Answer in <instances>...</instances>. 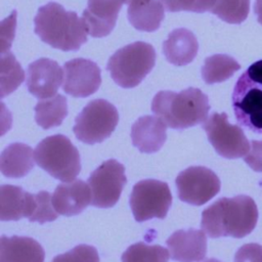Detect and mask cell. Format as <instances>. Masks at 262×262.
I'll return each mask as SVG.
<instances>
[{
    "label": "cell",
    "mask_w": 262,
    "mask_h": 262,
    "mask_svg": "<svg viewBox=\"0 0 262 262\" xmlns=\"http://www.w3.org/2000/svg\"><path fill=\"white\" fill-rule=\"evenodd\" d=\"M127 182L125 167L117 160L110 159L95 169L88 178L92 193V206L97 208L114 207Z\"/></svg>",
    "instance_id": "cell-10"
},
{
    "label": "cell",
    "mask_w": 262,
    "mask_h": 262,
    "mask_svg": "<svg viewBox=\"0 0 262 262\" xmlns=\"http://www.w3.org/2000/svg\"><path fill=\"white\" fill-rule=\"evenodd\" d=\"M244 161L251 169L262 173V140H252L250 151L244 157Z\"/></svg>",
    "instance_id": "cell-33"
},
{
    "label": "cell",
    "mask_w": 262,
    "mask_h": 262,
    "mask_svg": "<svg viewBox=\"0 0 262 262\" xmlns=\"http://www.w3.org/2000/svg\"><path fill=\"white\" fill-rule=\"evenodd\" d=\"M64 73L59 64L49 58H39L31 62L27 70V88L38 99H46L56 95Z\"/></svg>",
    "instance_id": "cell-13"
},
{
    "label": "cell",
    "mask_w": 262,
    "mask_h": 262,
    "mask_svg": "<svg viewBox=\"0 0 262 262\" xmlns=\"http://www.w3.org/2000/svg\"><path fill=\"white\" fill-rule=\"evenodd\" d=\"M1 97L12 93L25 80V72L14 55L7 51L1 57Z\"/></svg>",
    "instance_id": "cell-25"
},
{
    "label": "cell",
    "mask_w": 262,
    "mask_h": 262,
    "mask_svg": "<svg viewBox=\"0 0 262 262\" xmlns=\"http://www.w3.org/2000/svg\"><path fill=\"white\" fill-rule=\"evenodd\" d=\"M203 262H221V261L218 260V259H215V258H209V259H206Z\"/></svg>",
    "instance_id": "cell-35"
},
{
    "label": "cell",
    "mask_w": 262,
    "mask_h": 262,
    "mask_svg": "<svg viewBox=\"0 0 262 262\" xmlns=\"http://www.w3.org/2000/svg\"><path fill=\"white\" fill-rule=\"evenodd\" d=\"M199 43L193 33L185 28L173 30L163 42V53L167 60L177 67L191 62L196 56Z\"/></svg>",
    "instance_id": "cell-18"
},
{
    "label": "cell",
    "mask_w": 262,
    "mask_h": 262,
    "mask_svg": "<svg viewBox=\"0 0 262 262\" xmlns=\"http://www.w3.org/2000/svg\"><path fill=\"white\" fill-rule=\"evenodd\" d=\"M250 0H217L212 13L228 24H242L248 17Z\"/></svg>",
    "instance_id": "cell-27"
},
{
    "label": "cell",
    "mask_w": 262,
    "mask_h": 262,
    "mask_svg": "<svg viewBox=\"0 0 262 262\" xmlns=\"http://www.w3.org/2000/svg\"><path fill=\"white\" fill-rule=\"evenodd\" d=\"M15 17L16 11L13 10L11 15L5 18L1 24V53L4 54L5 51L9 50L12 38L9 35L14 36V28H15Z\"/></svg>",
    "instance_id": "cell-32"
},
{
    "label": "cell",
    "mask_w": 262,
    "mask_h": 262,
    "mask_svg": "<svg viewBox=\"0 0 262 262\" xmlns=\"http://www.w3.org/2000/svg\"><path fill=\"white\" fill-rule=\"evenodd\" d=\"M30 192L20 186L5 184L0 187V219L17 221L27 216Z\"/></svg>",
    "instance_id": "cell-22"
},
{
    "label": "cell",
    "mask_w": 262,
    "mask_h": 262,
    "mask_svg": "<svg viewBox=\"0 0 262 262\" xmlns=\"http://www.w3.org/2000/svg\"><path fill=\"white\" fill-rule=\"evenodd\" d=\"M241 69L239 63L227 54H214L205 59L202 78L207 84L221 83Z\"/></svg>",
    "instance_id": "cell-24"
},
{
    "label": "cell",
    "mask_w": 262,
    "mask_h": 262,
    "mask_svg": "<svg viewBox=\"0 0 262 262\" xmlns=\"http://www.w3.org/2000/svg\"><path fill=\"white\" fill-rule=\"evenodd\" d=\"M92 203L90 186L81 179L61 183L52 194L55 211L63 216H74L83 212Z\"/></svg>",
    "instance_id": "cell-16"
},
{
    "label": "cell",
    "mask_w": 262,
    "mask_h": 262,
    "mask_svg": "<svg viewBox=\"0 0 262 262\" xmlns=\"http://www.w3.org/2000/svg\"><path fill=\"white\" fill-rule=\"evenodd\" d=\"M118 122L119 114L114 104L105 99H94L77 116L73 131L84 143H99L112 135Z\"/></svg>",
    "instance_id": "cell-7"
},
{
    "label": "cell",
    "mask_w": 262,
    "mask_h": 262,
    "mask_svg": "<svg viewBox=\"0 0 262 262\" xmlns=\"http://www.w3.org/2000/svg\"><path fill=\"white\" fill-rule=\"evenodd\" d=\"M127 14L130 24L138 31H157L165 16L161 0H126Z\"/></svg>",
    "instance_id": "cell-20"
},
{
    "label": "cell",
    "mask_w": 262,
    "mask_h": 262,
    "mask_svg": "<svg viewBox=\"0 0 262 262\" xmlns=\"http://www.w3.org/2000/svg\"><path fill=\"white\" fill-rule=\"evenodd\" d=\"M258 216V208L252 198L245 194L221 198L203 211L201 227L212 238H242L254 230Z\"/></svg>",
    "instance_id": "cell-1"
},
{
    "label": "cell",
    "mask_w": 262,
    "mask_h": 262,
    "mask_svg": "<svg viewBox=\"0 0 262 262\" xmlns=\"http://www.w3.org/2000/svg\"><path fill=\"white\" fill-rule=\"evenodd\" d=\"M58 213L55 211L52 204V195L45 190L34 193V210L31 218V222L45 223L53 221L57 218Z\"/></svg>",
    "instance_id": "cell-28"
},
{
    "label": "cell",
    "mask_w": 262,
    "mask_h": 262,
    "mask_svg": "<svg viewBox=\"0 0 262 262\" xmlns=\"http://www.w3.org/2000/svg\"><path fill=\"white\" fill-rule=\"evenodd\" d=\"M233 262H262V246L256 243L242 246L236 251Z\"/></svg>",
    "instance_id": "cell-31"
},
{
    "label": "cell",
    "mask_w": 262,
    "mask_h": 262,
    "mask_svg": "<svg viewBox=\"0 0 262 262\" xmlns=\"http://www.w3.org/2000/svg\"><path fill=\"white\" fill-rule=\"evenodd\" d=\"M203 129L216 152L225 159H238L250 150L244 131L237 125L230 124L225 113H213L203 123Z\"/></svg>",
    "instance_id": "cell-9"
},
{
    "label": "cell",
    "mask_w": 262,
    "mask_h": 262,
    "mask_svg": "<svg viewBox=\"0 0 262 262\" xmlns=\"http://www.w3.org/2000/svg\"><path fill=\"white\" fill-rule=\"evenodd\" d=\"M126 0H88L82 19L93 38L107 36L115 28L119 12Z\"/></svg>",
    "instance_id": "cell-14"
},
{
    "label": "cell",
    "mask_w": 262,
    "mask_h": 262,
    "mask_svg": "<svg viewBox=\"0 0 262 262\" xmlns=\"http://www.w3.org/2000/svg\"><path fill=\"white\" fill-rule=\"evenodd\" d=\"M209 111L208 96L193 87L180 92L160 91L151 102V112L166 126L175 130H184L205 123Z\"/></svg>",
    "instance_id": "cell-3"
},
{
    "label": "cell",
    "mask_w": 262,
    "mask_h": 262,
    "mask_svg": "<svg viewBox=\"0 0 262 262\" xmlns=\"http://www.w3.org/2000/svg\"><path fill=\"white\" fill-rule=\"evenodd\" d=\"M232 108L241 126L262 134V59L252 63L237 79Z\"/></svg>",
    "instance_id": "cell-4"
},
{
    "label": "cell",
    "mask_w": 262,
    "mask_h": 262,
    "mask_svg": "<svg viewBox=\"0 0 262 262\" xmlns=\"http://www.w3.org/2000/svg\"><path fill=\"white\" fill-rule=\"evenodd\" d=\"M62 90L74 97H88L95 93L101 84L99 67L86 58H75L63 64Z\"/></svg>",
    "instance_id": "cell-12"
},
{
    "label": "cell",
    "mask_w": 262,
    "mask_h": 262,
    "mask_svg": "<svg viewBox=\"0 0 262 262\" xmlns=\"http://www.w3.org/2000/svg\"><path fill=\"white\" fill-rule=\"evenodd\" d=\"M131 139L140 152H157L167 139L166 124L156 116L140 117L131 128Z\"/></svg>",
    "instance_id": "cell-17"
},
{
    "label": "cell",
    "mask_w": 262,
    "mask_h": 262,
    "mask_svg": "<svg viewBox=\"0 0 262 262\" xmlns=\"http://www.w3.org/2000/svg\"><path fill=\"white\" fill-rule=\"evenodd\" d=\"M35 152L25 143L14 142L4 148L0 156V169L8 178H21L35 166Z\"/></svg>",
    "instance_id": "cell-21"
},
{
    "label": "cell",
    "mask_w": 262,
    "mask_h": 262,
    "mask_svg": "<svg viewBox=\"0 0 262 262\" xmlns=\"http://www.w3.org/2000/svg\"><path fill=\"white\" fill-rule=\"evenodd\" d=\"M167 11H192L203 13L213 9L217 0H161Z\"/></svg>",
    "instance_id": "cell-29"
},
{
    "label": "cell",
    "mask_w": 262,
    "mask_h": 262,
    "mask_svg": "<svg viewBox=\"0 0 262 262\" xmlns=\"http://www.w3.org/2000/svg\"><path fill=\"white\" fill-rule=\"evenodd\" d=\"M37 165L52 177L73 181L81 170V159L77 147L62 134H55L40 141L35 149Z\"/></svg>",
    "instance_id": "cell-6"
},
{
    "label": "cell",
    "mask_w": 262,
    "mask_h": 262,
    "mask_svg": "<svg viewBox=\"0 0 262 262\" xmlns=\"http://www.w3.org/2000/svg\"><path fill=\"white\" fill-rule=\"evenodd\" d=\"M180 201L193 206H202L213 199L219 191V177L209 168L189 167L178 174L175 180Z\"/></svg>",
    "instance_id": "cell-11"
},
{
    "label": "cell",
    "mask_w": 262,
    "mask_h": 262,
    "mask_svg": "<svg viewBox=\"0 0 262 262\" xmlns=\"http://www.w3.org/2000/svg\"><path fill=\"white\" fill-rule=\"evenodd\" d=\"M35 33L53 48L77 51L87 42V29L76 12L68 11L62 5L49 2L38 9L34 18Z\"/></svg>",
    "instance_id": "cell-2"
},
{
    "label": "cell",
    "mask_w": 262,
    "mask_h": 262,
    "mask_svg": "<svg viewBox=\"0 0 262 262\" xmlns=\"http://www.w3.org/2000/svg\"><path fill=\"white\" fill-rule=\"evenodd\" d=\"M254 12L257 16V20L262 25V0H256L255 1Z\"/></svg>",
    "instance_id": "cell-34"
},
{
    "label": "cell",
    "mask_w": 262,
    "mask_h": 262,
    "mask_svg": "<svg viewBox=\"0 0 262 262\" xmlns=\"http://www.w3.org/2000/svg\"><path fill=\"white\" fill-rule=\"evenodd\" d=\"M42 246L28 236H1L0 262H44Z\"/></svg>",
    "instance_id": "cell-19"
},
{
    "label": "cell",
    "mask_w": 262,
    "mask_h": 262,
    "mask_svg": "<svg viewBox=\"0 0 262 262\" xmlns=\"http://www.w3.org/2000/svg\"><path fill=\"white\" fill-rule=\"evenodd\" d=\"M166 244L171 258L178 262H200L207 254V236L203 230H177Z\"/></svg>",
    "instance_id": "cell-15"
},
{
    "label": "cell",
    "mask_w": 262,
    "mask_h": 262,
    "mask_svg": "<svg viewBox=\"0 0 262 262\" xmlns=\"http://www.w3.org/2000/svg\"><path fill=\"white\" fill-rule=\"evenodd\" d=\"M51 262H99V256L93 246L78 245L72 250L55 256Z\"/></svg>",
    "instance_id": "cell-30"
},
{
    "label": "cell",
    "mask_w": 262,
    "mask_h": 262,
    "mask_svg": "<svg viewBox=\"0 0 262 262\" xmlns=\"http://www.w3.org/2000/svg\"><path fill=\"white\" fill-rule=\"evenodd\" d=\"M122 262H168L169 252L159 245L136 243L122 255Z\"/></svg>",
    "instance_id": "cell-26"
},
{
    "label": "cell",
    "mask_w": 262,
    "mask_h": 262,
    "mask_svg": "<svg viewBox=\"0 0 262 262\" xmlns=\"http://www.w3.org/2000/svg\"><path fill=\"white\" fill-rule=\"evenodd\" d=\"M156 63L152 45L137 41L116 51L108 59L106 70L122 88L136 87L150 73Z\"/></svg>",
    "instance_id": "cell-5"
},
{
    "label": "cell",
    "mask_w": 262,
    "mask_h": 262,
    "mask_svg": "<svg viewBox=\"0 0 262 262\" xmlns=\"http://www.w3.org/2000/svg\"><path fill=\"white\" fill-rule=\"evenodd\" d=\"M129 203L137 222L152 218L164 219L172 205V194L166 182L145 179L133 186Z\"/></svg>",
    "instance_id": "cell-8"
},
{
    "label": "cell",
    "mask_w": 262,
    "mask_h": 262,
    "mask_svg": "<svg viewBox=\"0 0 262 262\" xmlns=\"http://www.w3.org/2000/svg\"><path fill=\"white\" fill-rule=\"evenodd\" d=\"M68 115V100L61 94L39 100L35 106L36 123L43 129L59 126Z\"/></svg>",
    "instance_id": "cell-23"
}]
</instances>
